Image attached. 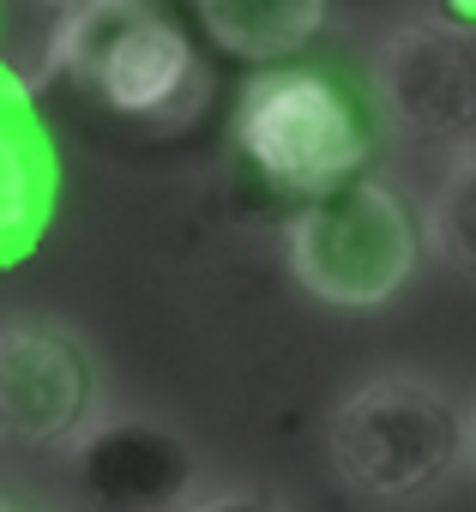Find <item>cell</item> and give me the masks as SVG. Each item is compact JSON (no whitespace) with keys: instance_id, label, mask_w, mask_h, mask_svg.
Instances as JSON below:
<instances>
[{"instance_id":"14","label":"cell","mask_w":476,"mask_h":512,"mask_svg":"<svg viewBox=\"0 0 476 512\" xmlns=\"http://www.w3.org/2000/svg\"><path fill=\"white\" fill-rule=\"evenodd\" d=\"M470 470H476V404H470Z\"/></svg>"},{"instance_id":"11","label":"cell","mask_w":476,"mask_h":512,"mask_svg":"<svg viewBox=\"0 0 476 512\" xmlns=\"http://www.w3.org/2000/svg\"><path fill=\"white\" fill-rule=\"evenodd\" d=\"M187 512H296V506H284V500L266 494V488H211V494H199Z\"/></svg>"},{"instance_id":"5","label":"cell","mask_w":476,"mask_h":512,"mask_svg":"<svg viewBox=\"0 0 476 512\" xmlns=\"http://www.w3.org/2000/svg\"><path fill=\"white\" fill-rule=\"evenodd\" d=\"M103 416V374L91 344L49 314L0 326V434L19 452H73Z\"/></svg>"},{"instance_id":"10","label":"cell","mask_w":476,"mask_h":512,"mask_svg":"<svg viewBox=\"0 0 476 512\" xmlns=\"http://www.w3.org/2000/svg\"><path fill=\"white\" fill-rule=\"evenodd\" d=\"M422 223H428V247L440 253V260L452 272H470L476 278V145H464L440 169Z\"/></svg>"},{"instance_id":"13","label":"cell","mask_w":476,"mask_h":512,"mask_svg":"<svg viewBox=\"0 0 476 512\" xmlns=\"http://www.w3.org/2000/svg\"><path fill=\"white\" fill-rule=\"evenodd\" d=\"M0 512H37V506H25L19 494H7V500H0Z\"/></svg>"},{"instance_id":"7","label":"cell","mask_w":476,"mask_h":512,"mask_svg":"<svg viewBox=\"0 0 476 512\" xmlns=\"http://www.w3.org/2000/svg\"><path fill=\"white\" fill-rule=\"evenodd\" d=\"M67 464L91 512H187L205 494L199 446L145 410H103Z\"/></svg>"},{"instance_id":"4","label":"cell","mask_w":476,"mask_h":512,"mask_svg":"<svg viewBox=\"0 0 476 512\" xmlns=\"http://www.w3.org/2000/svg\"><path fill=\"white\" fill-rule=\"evenodd\" d=\"M235 151L284 205H302L368 169V127L326 73L260 67L235 103Z\"/></svg>"},{"instance_id":"2","label":"cell","mask_w":476,"mask_h":512,"mask_svg":"<svg viewBox=\"0 0 476 512\" xmlns=\"http://www.w3.org/2000/svg\"><path fill=\"white\" fill-rule=\"evenodd\" d=\"M49 73H67L145 133H181L211 103L205 61L157 0H73L49 49Z\"/></svg>"},{"instance_id":"12","label":"cell","mask_w":476,"mask_h":512,"mask_svg":"<svg viewBox=\"0 0 476 512\" xmlns=\"http://www.w3.org/2000/svg\"><path fill=\"white\" fill-rule=\"evenodd\" d=\"M428 13L458 25V31H476V0H428Z\"/></svg>"},{"instance_id":"6","label":"cell","mask_w":476,"mask_h":512,"mask_svg":"<svg viewBox=\"0 0 476 512\" xmlns=\"http://www.w3.org/2000/svg\"><path fill=\"white\" fill-rule=\"evenodd\" d=\"M368 91L398 139L464 151L476 139V31L434 13L398 19L368 55Z\"/></svg>"},{"instance_id":"3","label":"cell","mask_w":476,"mask_h":512,"mask_svg":"<svg viewBox=\"0 0 476 512\" xmlns=\"http://www.w3.org/2000/svg\"><path fill=\"white\" fill-rule=\"evenodd\" d=\"M428 223L386 175H350L284 217L290 278L326 308H386L422 266Z\"/></svg>"},{"instance_id":"9","label":"cell","mask_w":476,"mask_h":512,"mask_svg":"<svg viewBox=\"0 0 476 512\" xmlns=\"http://www.w3.org/2000/svg\"><path fill=\"white\" fill-rule=\"evenodd\" d=\"M205 37L254 67H290L320 31L332 0H193Z\"/></svg>"},{"instance_id":"1","label":"cell","mask_w":476,"mask_h":512,"mask_svg":"<svg viewBox=\"0 0 476 512\" xmlns=\"http://www.w3.org/2000/svg\"><path fill=\"white\" fill-rule=\"evenodd\" d=\"M326 464L362 506H410L470 464V410L428 374L386 368L326 416Z\"/></svg>"},{"instance_id":"15","label":"cell","mask_w":476,"mask_h":512,"mask_svg":"<svg viewBox=\"0 0 476 512\" xmlns=\"http://www.w3.org/2000/svg\"><path fill=\"white\" fill-rule=\"evenodd\" d=\"M55 7H73V0H55Z\"/></svg>"},{"instance_id":"8","label":"cell","mask_w":476,"mask_h":512,"mask_svg":"<svg viewBox=\"0 0 476 512\" xmlns=\"http://www.w3.org/2000/svg\"><path fill=\"white\" fill-rule=\"evenodd\" d=\"M61 205V151L37 115L31 79H0V266H25Z\"/></svg>"}]
</instances>
